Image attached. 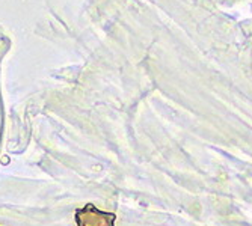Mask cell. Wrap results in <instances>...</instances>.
Instances as JSON below:
<instances>
[{
    "label": "cell",
    "mask_w": 252,
    "mask_h": 226,
    "mask_svg": "<svg viewBox=\"0 0 252 226\" xmlns=\"http://www.w3.org/2000/svg\"><path fill=\"white\" fill-rule=\"evenodd\" d=\"M74 220L76 226H115L117 214L103 211L89 202L82 208H76Z\"/></svg>",
    "instance_id": "1"
}]
</instances>
